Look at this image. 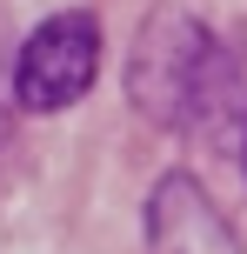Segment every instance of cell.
<instances>
[{"label":"cell","mask_w":247,"mask_h":254,"mask_svg":"<svg viewBox=\"0 0 247 254\" xmlns=\"http://www.w3.org/2000/svg\"><path fill=\"white\" fill-rule=\"evenodd\" d=\"M221 80H227V47L194 13L160 7L141 27L134 61H127V101L154 127H207L214 101H221Z\"/></svg>","instance_id":"6da1fadb"},{"label":"cell","mask_w":247,"mask_h":254,"mask_svg":"<svg viewBox=\"0 0 247 254\" xmlns=\"http://www.w3.org/2000/svg\"><path fill=\"white\" fill-rule=\"evenodd\" d=\"M94 74H100V20L67 7L20 40V54H13V101L27 114H60V107H74L94 87Z\"/></svg>","instance_id":"7a4b0ae2"},{"label":"cell","mask_w":247,"mask_h":254,"mask_svg":"<svg viewBox=\"0 0 247 254\" xmlns=\"http://www.w3.org/2000/svg\"><path fill=\"white\" fill-rule=\"evenodd\" d=\"M147 248L154 254H241V234L207 201L194 174H160L147 194Z\"/></svg>","instance_id":"3957f363"},{"label":"cell","mask_w":247,"mask_h":254,"mask_svg":"<svg viewBox=\"0 0 247 254\" xmlns=\"http://www.w3.org/2000/svg\"><path fill=\"white\" fill-rule=\"evenodd\" d=\"M207 127L234 140V154H241V174H247V54H227V80H221V101H214Z\"/></svg>","instance_id":"277c9868"},{"label":"cell","mask_w":247,"mask_h":254,"mask_svg":"<svg viewBox=\"0 0 247 254\" xmlns=\"http://www.w3.org/2000/svg\"><path fill=\"white\" fill-rule=\"evenodd\" d=\"M0 147H7V114H0Z\"/></svg>","instance_id":"5b68a950"}]
</instances>
